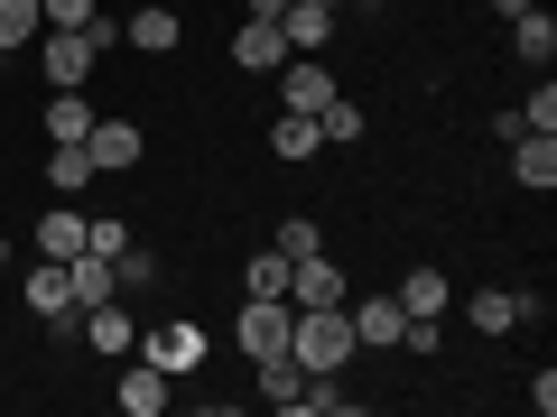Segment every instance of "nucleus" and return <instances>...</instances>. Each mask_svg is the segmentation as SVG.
Instances as JSON below:
<instances>
[{
  "label": "nucleus",
  "mask_w": 557,
  "mask_h": 417,
  "mask_svg": "<svg viewBox=\"0 0 557 417\" xmlns=\"http://www.w3.org/2000/svg\"><path fill=\"white\" fill-rule=\"evenodd\" d=\"M362 343H354V316L344 306H288V362H298L307 380L317 371H344Z\"/></svg>",
  "instance_id": "1"
},
{
  "label": "nucleus",
  "mask_w": 557,
  "mask_h": 417,
  "mask_svg": "<svg viewBox=\"0 0 557 417\" xmlns=\"http://www.w3.org/2000/svg\"><path fill=\"white\" fill-rule=\"evenodd\" d=\"M233 343H242V362H278L288 353V298H251L233 316Z\"/></svg>",
  "instance_id": "2"
},
{
  "label": "nucleus",
  "mask_w": 557,
  "mask_h": 417,
  "mask_svg": "<svg viewBox=\"0 0 557 417\" xmlns=\"http://www.w3.org/2000/svg\"><path fill=\"white\" fill-rule=\"evenodd\" d=\"M94 56H102V47L84 38V28H38V65H47V84H94Z\"/></svg>",
  "instance_id": "3"
},
{
  "label": "nucleus",
  "mask_w": 557,
  "mask_h": 417,
  "mask_svg": "<svg viewBox=\"0 0 557 417\" xmlns=\"http://www.w3.org/2000/svg\"><path fill=\"white\" fill-rule=\"evenodd\" d=\"M84 149H94V177H131L149 139H139V121H94V130H84Z\"/></svg>",
  "instance_id": "4"
},
{
  "label": "nucleus",
  "mask_w": 557,
  "mask_h": 417,
  "mask_svg": "<svg viewBox=\"0 0 557 417\" xmlns=\"http://www.w3.org/2000/svg\"><path fill=\"white\" fill-rule=\"evenodd\" d=\"M354 288H344V269L325 251H307V260H288V306H344Z\"/></svg>",
  "instance_id": "5"
},
{
  "label": "nucleus",
  "mask_w": 557,
  "mask_h": 417,
  "mask_svg": "<svg viewBox=\"0 0 557 417\" xmlns=\"http://www.w3.org/2000/svg\"><path fill=\"white\" fill-rule=\"evenodd\" d=\"M28 316H47V325H75V316H84L65 260H38V269H28Z\"/></svg>",
  "instance_id": "6"
},
{
  "label": "nucleus",
  "mask_w": 557,
  "mask_h": 417,
  "mask_svg": "<svg viewBox=\"0 0 557 417\" xmlns=\"http://www.w3.org/2000/svg\"><path fill=\"white\" fill-rule=\"evenodd\" d=\"M278 102H288V112H307V121H317L325 102H335V75H325L317 56H288V65H278Z\"/></svg>",
  "instance_id": "7"
},
{
  "label": "nucleus",
  "mask_w": 557,
  "mask_h": 417,
  "mask_svg": "<svg viewBox=\"0 0 557 417\" xmlns=\"http://www.w3.org/2000/svg\"><path fill=\"white\" fill-rule=\"evenodd\" d=\"M233 65H242V75H278V65H288L278 20H242V28H233Z\"/></svg>",
  "instance_id": "8"
},
{
  "label": "nucleus",
  "mask_w": 557,
  "mask_h": 417,
  "mask_svg": "<svg viewBox=\"0 0 557 417\" xmlns=\"http://www.w3.org/2000/svg\"><path fill=\"white\" fill-rule=\"evenodd\" d=\"M465 316H474V334H511L520 316H539V298H520V288H474Z\"/></svg>",
  "instance_id": "9"
},
{
  "label": "nucleus",
  "mask_w": 557,
  "mask_h": 417,
  "mask_svg": "<svg viewBox=\"0 0 557 417\" xmlns=\"http://www.w3.org/2000/svg\"><path fill=\"white\" fill-rule=\"evenodd\" d=\"M511 177L530 186V195H548L557 186V130H520L511 139Z\"/></svg>",
  "instance_id": "10"
},
{
  "label": "nucleus",
  "mask_w": 557,
  "mask_h": 417,
  "mask_svg": "<svg viewBox=\"0 0 557 417\" xmlns=\"http://www.w3.org/2000/svg\"><path fill=\"white\" fill-rule=\"evenodd\" d=\"M344 316H354V343H372V353H391L399 343V298H344Z\"/></svg>",
  "instance_id": "11"
},
{
  "label": "nucleus",
  "mask_w": 557,
  "mask_h": 417,
  "mask_svg": "<svg viewBox=\"0 0 557 417\" xmlns=\"http://www.w3.org/2000/svg\"><path fill=\"white\" fill-rule=\"evenodd\" d=\"M84 232H94V223H84V214H75V195H65L57 214L38 223V260H84Z\"/></svg>",
  "instance_id": "12"
},
{
  "label": "nucleus",
  "mask_w": 557,
  "mask_h": 417,
  "mask_svg": "<svg viewBox=\"0 0 557 417\" xmlns=\"http://www.w3.org/2000/svg\"><path fill=\"white\" fill-rule=\"evenodd\" d=\"M139 353L159 362V371H196V362H205V334H196V325H159V334L139 343Z\"/></svg>",
  "instance_id": "13"
},
{
  "label": "nucleus",
  "mask_w": 557,
  "mask_h": 417,
  "mask_svg": "<svg viewBox=\"0 0 557 417\" xmlns=\"http://www.w3.org/2000/svg\"><path fill=\"white\" fill-rule=\"evenodd\" d=\"M446 306H456L446 269H409V278H399V316H446Z\"/></svg>",
  "instance_id": "14"
},
{
  "label": "nucleus",
  "mask_w": 557,
  "mask_h": 417,
  "mask_svg": "<svg viewBox=\"0 0 557 417\" xmlns=\"http://www.w3.org/2000/svg\"><path fill=\"white\" fill-rule=\"evenodd\" d=\"M47 186H57V195H84V186H94V149H84V139H57V149H47Z\"/></svg>",
  "instance_id": "15"
},
{
  "label": "nucleus",
  "mask_w": 557,
  "mask_h": 417,
  "mask_svg": "<svg viewBox=\"0 0 557 417\" xmlns=\"http://www.w3.org/2000/svg\"><path fill=\"white\" fill-rule=\"evenodd\" d=\"M511 47H520V65H539V75H548V56H557V20H548V10H539V0H530V10H520Z\"/></svg>",
  "instance_id": "16"
},
{
  "label": "nucleus",
  "mask_w": 557,
  "mask_h": 417,
  "mask_svg": "<svg viewBox=\"0 0 557 417\" xmlns=\"http://www.w3.org/2000/svg\"><path fill=\"white\" fill-rule=\"evenodd\" d=\"M94 130V102H84V84H57L47 93V139H84Z\"/></svg>",
  "instance_id": "17"
},
{
  "label": "nucleus",
  "mask_w": 557,
  "mask_h": 417,
  "mask_svg": "<svg viewBox=\"0 0 557 417\" xmlns=\"http://www.w3.org/2000/svg\"><path fill=\"white\" fill-rule=\"evenodd\" d=\"M121 408H131V417H159V408H168V371H159V362L121 371Z\"/></svg>",
  "instance_id": "18"
},
{
  "label": "nucleus",
  "mask_w": 557,
  "mask_h": 417,
  "mask_svg": "<svg viewBox=\"0 0 557 417\" xmlns=\"http://www.w3.org/2000/svg\"><path fill=\"white\" fill-rule=\"evenodd\" d=\"M65 278H75V306H102V298H112V288H121V269H112V260H102V251L65 260Z\"/></svg>",
  "instance_id": "19"
},
{
  "label": "nucleus",
  "mask_w": 557,
  "mask_h": 417,
  "mask_svg": "<svg viewBox=\"0 0 557 417\" xmlns=\"http://www.w3.org/2000/svg\"><path fill=\"white\" fill-rule=\"evenodd\" d=\"M121 38H131L139 56H168V47H177V20H168V10H131V20H121Z\"/></svg>",
  "instance_id": "20"
},
{
  "label": "nucleus",
  "mask_w": 557,
  "mask_h": 417,
  "mask_svg": "<svg viewBox=\"0 0 557 417\" xmlns=\"http://www.w3.org/2000/svg\"><path fill=\"white\" fill-rule=\"evenodd\" d=\"M270 149H278V159H288V167H298V159H317L325 139H317V121H307V112H278V130H270Z\"/></svg>",
  "instance_id": "21"
},
{
  "label": "nucleus",
  "mask_w": 557,
  "mask_h": 417,
  "mask_svg": "<svg viewBox=\"0 0 557 417\" xmlns=\"http://www.w3.org/2000/svg\"><path fill=\"white\" fill-rule=\"evenodd\" d=\"M38 0H0V56H10V47H38Z\"/></svg>",
  "instance_id": "22"
},
{
  "label": "nucleus",
  "mask_w": 557,
  "mask_h": 417,
  "mask_svg": "<svg viewBox=\"0 0 557 417\" xmlns=\"http://www.w3.org/2000/svg\"><path fill=\"white\" fill-rule=\"evenodd\" d=\"M251 371H260V390H270L278 408H298V399H307V371H298L288 353H278V362H251Z\"/></svg>",
  "instance_id": "23"
},
{
  "label": "nucleus",
  "mask_w": 557,
  "mask_h": 417,
  "mask_svg": "<svg viewBox=\"0 0 557 417\" xmlns=\"http://www.w3.org/2000/svg\"><path fill=\"white\" fill-rule=\"evenodd\" d=\"M251 298H288V251H251Z\"/></svg>",
  "instance_id": "24"
},
{
  "label": "nucleus",
  "mask_w": 557,
  "mask_h": 417,
  "mask_svg": "<svg viewBox=\"0 0 557 417\" xmlns=\"http://www.w3.org/2000/svg\"><path fill=\"white\" fill-rule=\"evenodd\" d=\"M84 316H94V353H131V316H112V298H102V306H84Z\"/></svg>",
  "instance_id": "25"
},
{
  "label": "nucleus",
  "mask_w": 557,
  "mask_h": 417,
  "mask_svg": "<svg viewBox=\"0 0 557 417\" xmlns=\"http://www.w3.org/2000/svg\"><path fill=\"white\" fill-rule=\"evenodd\" d=\"M317 139H335V149H344V139H362V112H354V102H325V112H317Z\"/></svg>",
  "instance_id": "26"
},
{
  "label": "nucleus",
  "mask_w": 557,
  "mask_h": 417,
  "mask_svg": "<svg viewBox=\"0 0 557 417\" xmlns=\"http://www.w3.org/2000/svg\"><path fill=\"white\" fill-rule=\"evenodd\" d=\"M270 251H288V260H307V251H325V232H317V223H278V232H270Z\"/></svg>",
  "instance_id": "27"
},
{
  "label": "nucleus",
  "mask_w": 557,
  "mask_h": 417,
  "mask_svg": "<svg viewBox=\"0 0 557 417\" xmlns=\"http://www.w3.org/2000/svg\"><path fill=\"white\" fill-rule=\"evenodd\" d=\"M47 28H94V0H38Z\"/></svg>",
  "instance_id": "28"
},
{
  "label": "nucleus",
  "mask_w": 557,
  "mask_h": 417,
  "mask_svg": "<svg viewBox=\"0 0 557 417\" xmlns=\"http://www.w3.org/2000/svg\"><path fill=\"white\" fill-rule=\"evenodd\" d=\"M84 251H102V260H121V251H131V223H112V214H102L94 232H84Z\"/></svg>",
  "instance_id": "29"
},
{
  "label": "nucleus",
  "mask_w": 557,
  "mask_h": 417,
  "mask_svg": "<svg viewBox=\"0 0 557 417\" xmlns=\"http://www.w3.org/2000/svg\"><path fill=\"white\" fill-rule=\"evenodd\" d=\"M520 130H557V93H548V84H539V93L520 102Z\"/></svg>",
  "instance_id": "30"
},
{
  "label": "nucleus",
  "mask_w": 557,
  "mask_h": 417,
  "mask_svg": "<svg viewBox=\"0 0 557 417\" xmlns=\"http://www.w3.org/2000/svg\"><path fill=\"white\" fill-rule=\"evenodd\" d=\"M278 10H288V0H251V20H278Z\"/></svg>",
  "instance_id": "31"
},
{
  "label": "nucleus",
  "mask_w": 557,
  "mask_h": 417,
  "mask_svg": "<svg viewBox=\"0 0 557 417\" xmlns=\"http://www.w3.org/2000/svg\"><path fill=\"white\" fill-rule=\"evenodd\" d=\"M0 269H10V232H0Z\"/></svg>",
  "instance_id": "32"
}]
</instances>
